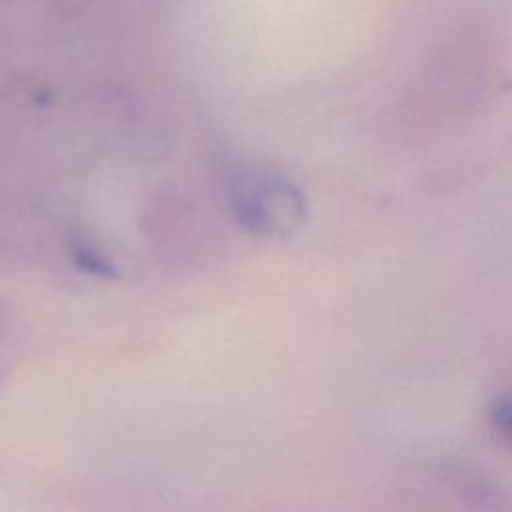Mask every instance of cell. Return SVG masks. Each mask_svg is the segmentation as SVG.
<instances>
[{
	"instance_id": "6da1fadb",
	"label": "cell",
	"mask_w": 512,
	"mask_h": 512,
	"mask_svg": "<svg viewBox=\"0 0 512 512\" xmlns=\"http://www.w3.org/2000/svg\"><path fill=\"white\" fill-rule=\"evenodd\" d=\"M302 200L288 184H266L240 202V220L256 230H270L282 222V216H296Z\"/></svg>"
},
{
	"instance_id": "7a4b0ae2",
	"label": "cell",
	"mask_w": 512,
	"mask_h": 512,
	"mask_svg": "<svg viewBox=\"0 0 512 512\" xmlns=\"http://www.w3.org/2000/svg\"><path fill=\"white\" fill-rule=\"evenodd\" d=\"M76 258H78V262L84 266V268H88L90 272H96V274H112L114 270L110 268V264L104 260V258H100V256H96L94 252H90V250H78L76 252Z\"/></svg>"
},
{
	"instance_id": "3957f363",
	"label": "cell",
	"mask_w": 512,
	"mask_h": 512,
	"mask_svg": "<svg viewBox=\"0 0 512 512\" xmlns=\"http://www.w3.org/2000/svg\"><path fill=\"white\" fill-rule=\"evenodd\" d=\"M494 422H496V428H500L504 434H508V422H510L508 400L502 398L494 404Z\"/></svg>"
}]
</instances>
